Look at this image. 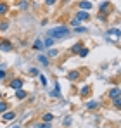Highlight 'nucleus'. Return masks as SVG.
<instances>
[{
  "instance_id": "6e6552de",
  "label": "nucleus",
  "mask_w": 121,
  "mask_h": 128,
  "mask_svg": "<svg viewBox=\"0 0 121 128\" xmlns=\"http://www.w3.org/2000/svg\"><path fill=\"white\" fill-rule=\"evenodd\" d=\"M5 121H9V120H12V118H16V112L14 111H7V112H4V116H2Z\"/></svg>"
},
{
  "instance_id": "4468645a",
  "label": "nucleus",
  "mask_w": 121,
  "mask_h": 128,
  "mask_svg": "<svg viewBox=\"0 0 121 128\" xmlns=\"http://www.w3.org/2000/svg\"><path fill=\"white\" fill-rule=\"evenodd\" d=\"M16 97H18L19 100H22V99L26 97V92H24V90H16Z\"/></svg>"
},
{
  "instance_id": "423d86ee",
  "label": "nucleus",
  "mask_w": 121,
  "mask_h": 128,
  "mask_svg": "<svg viewBox=\"0 0 121 128\" xmlns=\"http://www.w3.org/2000/svg\"><path fill=\"white\" fill-rule=\"evenodd\" d=\"M81 48H83V42H78V43H74V45L71 47V52H73V54H80Z\"/></svg>"
},
{
  "instance_id": "2eb2a0df",
  "label": "nucleus",
  "mask_w": 121,
  "mask_h": 128,
  "mask_svg": "<svg viewBox=\"0 0 121 128\" xmlns=\"http://www.w3.org/2000/svg\"><path fill=\"white\" fill-rule=\"evenodd\" d=\"M54 42H56V38H52V36H48V38L45 40V47H52V45H54Z\"/></svg>"
},
{
  "instance_id": "4be33fe9",
  "label": "nucleus",
  "mask_w": 121,
  "mask_h": 128,
  "mask_svg": "<svg viewBox=\"0 0 121 128\" xmlns=\"http://www.w3.org/2000/svg\"><path fill=\"white\" fill-rule=\"evenodd\" d=\"M57 56H59V52H57V50H54V48H52V50H48V57H57Z\"/></svg>"
},
{
  "instance_id": "1a4fd4ad",
  "label": "nucleus",
  "mask_w": 121,
  "mask_h": 128,
  "mask_svg": "<svg viewBox=\"0 0 121 128\" xmlns=\"http://www.w3.org/2000/svg\"><path fill=\"white\" fill-rule=\"evenodd\" d=\"M7 12H9V5H7L5 2H0V16L7 14Z\"/></svg>"
},
{
  "instance_id": "412c9836",
  "label": "nucleus",
  "mask_w": 121,
  "mask_h": 128,
  "mask_svg": "<svg viewBox=\"0 0 121 128\" xmlns=\"http://www.w3.org/2000/svg\"><path fill=\"white\" fill-rule=\"evenodd\" d=\"M78 56H80V57H85V56H88V48H85V47H83V48L80 50V54H78Z\"/></svg>"
},
{
  "instance_id": "f03ea898",
  "label": "nucleus",
  "mask_w": 121,
  "mask_h": 128,
  "mask_svg": "<svg viewBox=\"0 0 121 128\" xmlns=\"http://www.w3.org/2000/svg\"><path fill=\"white\" fill-rule=\"evenodd\" d=\"M0 50H4V52L12 50V43L9 42V40H0Z\"/></svg>"
},
{
  "instance_id": "f8f14e48",
  "label": "nucleus",
  "mask_w": 121,
  "mask_h": 128,
  "mask_svg": "<svg viewBox=\"0 0 121 128\" xmlns=\"http://www.w3.org/2000/svg\"><path fill=\"white\" fill-rule=\"evenodd\" d=\"M33 47H35L36 50H42V48L45 47V43H42V40H35V43H33Z\"/></svg>"
},
{
  "instance_id": "a211bd4d",
  "label": "nucleus",
  "mask_w": 121,
  "mask_h": 128,
  "mask_svg": "<svg viewBox=\"0 0 121 128\" xmlns=\"http://www.w3.org/2000/svg\"><path fill=\"white\" fill-rule=\"evenodd\" d=\"M112 104H114V107H121V97H116V99H112Z\"/></svg>"
},
{
  "instance_id": "b1692460",
  "label": "nucleus",
  "mask_w": 121,
  "mask_h": 128,
  "mask_svg": "<svg viewBox=\"0 0 121 128\" xmlns=\"http://www.w3.org/2000/svg\"><path fill=\"white\" fill-rule=\"evenodd\" d=\"M30 74H31V76H36V74H38V69H36V68H31V69H30Z\"/></svg>"
},
{
  "instance_id": "f257e3e1",
  "label": "nucleus",
  "mask_w": 121,
  "mask_h": 128,
  "mask_svg": "<svg viewBox=\"0 0 121 128\" xmlns=\"http://www.w3.org/2000/svg\"><path fill=\"white\" fill-rule=\"evenodd\" d=\"M69 33H71V30H69L68 26H57V28H54V30L48 31V36L59 40V38H66V36H69Z\"/></svg>"
},
{
  "instance_id": "0eeeda50",
  "label": "nucleus",
  "mask_w": 121,
  "mask_h": 128,
  "mask_svg": "<svg viewBox=\"0 0 121 128\" xmlns=\"http://www.w3.org/2000/svg\"><path fill=\"white\" fill-rule=\"evenodd\" d=\"M76 19H88V12H86V10H83V9H81V10H78V12H76Z\"/></svg>"
},
{
  "instance_id": "aec40b11",
  "label": "nucleus",
  "mask_w": 121,
  "mask_h": 128,
  "mask_svg": "<svg viewBox=\"0 0 121 128\" xmlns=\"http://www.w3.org/2000/svg\"><path fill=\"white\" fill-rule=\"evenodd\" d=\"M0 30H2V31H5V30H9V22H7V21L0 22Z\"/></svg>"
},
{
  "instance_id": "39448f33",
  "label": "nucleus",
  "mask_w": 121,
  "mask_h": 128,
  "mask_svg": "<svg viewBox=\"0 0 121 128\" xmlns=\"http://www.w3.org/2000/svg\"><path fill=\"white\" fill-rule=\"evenodd\" d=\"M78 76H80L78 71H69V73H68V80H69V82H76Z\"/></svg>"
},
{
  "instance_id": "393cba45",
  "label": "nucleus",
  "mask_w": 121,
  "mask_h": 128,
  "mask_svg": "<svg viewBox=\"0 0 121 128\" xmlns=\"http://www.w3.org/2000/svg\"><path fill=\"white\" fill-rule=\"evenodd\" d=\"M40 82H42V85H43V86L47 85V78H45L43 74H40Z\"/></svg>"
},
{
  "instance_id": "9d476101",
  "label": "nucleus",
  "mask_w": 121,
  "mask_h": 128,
  "mask_svg": "<svg viewBox=\"0 0 121 128\" xmlns=\"http://www.w3.org/2000/svg\"><path fill=\"white\" fill-rule=\"evenodd\" d=\"M120 95H121L120 88H112V90L109 92V97H111V99H116V97H120Z\"/></svg>"
},
{
  "instance_id": "c85d7f7f",
  "label": "nucleus",
  "mask_w": 121,
  "mask_h": 128,
  "mask_svg": "<svg viewBox=\"0 0 121 128\" xmlns=\"http://www.w3.org/2000/svg\"><path fill=\"white\" fill-rule=\"evenodd\" d=\"M56 2H57V0H45V4H47V5H54Z\"/></svg>"
},
{
  "instance_id": "dca6fc26",
  "label": "nucleus",
  "mask_w": 121,
  "mask_h": 128,
  "mask_svg": "<svg viewBox=\"0 0 121 128\" xmlns=\"http://www.w3.org/2000/svg\"><path fill=\"white\" fill-rule=\"evenodd\" d=\"M35 128H52L48 125V121H45V123H38V125H35Z\"/></svg>"
},
{
  "instance_id": "ddd939ff",
  "label": "nucleus",
  "mask_w": 121,
  "mask_h": 128,
  "mask_svg": "<svg viewBox=\"0 0 121 128\" xmlns=\"http://www.w3.org/2000/svg\"><path fill=\"white\" fill-rule=\"evenodd\" d=\"M7 109H9V104L7 102H0V114L7 112Z\"/></svg>"
},
{
  "instance_id": "bb28decb",
  "label": "nucleus",
  "mask_w": 121,
  "mask_h": 128,
  "mask_svg": "<svg viewBox=\"0 0 121 128\" xmlns=\"http://www.w3.org/2000/svg\"><path fill=\"white\" fill-rule=\"evenodd\" d=\"M74 31H76V33H83V31H86V28H81V26H78Z\"/></svg>"
},
{
  "instance_id": "2f4dec72",
  "label": "nucleus",
  "mask_w": 121,
  "mask_h": 128,
  "mask_svg": "<svg viewBox=\"0 0 121 128\" xmlns=\"http://www.w3.org/2000/svg\"><path fill=\"white\" fill-rule=\"evenodd\" d=\"M12 128H19V126H18V125H16V126H12Z\"/></svg>"
},
{
  "instance_id": "7c9ffc66",
  "label": "nucleus",
  "mask_w": 121,
  "mask_h": 128,
  "mask_svg": "<svg viewBox=\"0 0 121 128\" xmlns=\"http://www.w3.org/2000/svg\"><path fill=\"white\" fill-rule=\"evenodd\" d=\"M5 78V71H0V80H4Z\"/></svg>"
},
{
  "instance_id": "f3484780",
  "label": "nucleus",
  "mask_w": 121,
  "mask_h": 128,
  "mask_svg": "<svg viewBox=\"0 0 121 128\" xmlns=\"http://www.w3.org/2000/svg\"><path fill=\"white\" fill-rule=\"evenodd\" d=\"M81 95H83V97H85V95H88V94H90V86H83V88H81V92H80Z\"/></svg>"
},
{
  "instance_id": "5701e85b",
  "label": "nucleus",
  "mask_w": 121,
  "mask_h": 128,
  "mask_svg": "<svg viewBox=\"0 0 121 128\" xmlns=\"http://www.w3.org/2000/svg\"><path fill=\"white\" fill-rule=\"evenodd\" d=\"M52 118H54V116H52L50 112H47V114L43 116V121H52Z\"/></svg>"
},
{
  "instance_id": "cd10ccee",
  "label": "nucleus",
  "mask_w": 121,
  "mask_h": 128,
  "mask_svg": "<svg viewBox=\"0 0 121 128\" xmlns=\"http://www.w3.org/2000/svg\"><path fill=\"white\" fill-rule=\"evenodd\" d=\"M69 123H71V118H69V116H68V118H66V120H64V126H69Z\"/></svg>"
},
{
  "instance_id": "c756f323",
  "label": "nucleus",
  "mask_w": 121,
  "mask_h": 128,
  "mask_svg": "<svg viewBox=\"0 0 121 128\" xmlns=\"http://www.w3.org/2000/svg\"><path fill=\"white\" fill-rule=\"evenodd\" d=\"M78 22H80V19H76V18H74V19L71 21V24H73V26H78Z\"/></svg>"
},
{
  "instance_id": "20e7f679",
  "label": "nucleus",
  "mask_w": 121,
  "mask_h": 128,
  "mask_svg": "<svg viewBox=\"0 0 121 128\" xmlns=\"http://www.w3.org/2000/svg\"><path fill=\"white\" fill-rule=\"evenodd\" d=\"M10 86H12L14 90H21V86H22V80H21V78H14V80L10 82Z\"/></svg>"
},
{
  "instance_id": "9b49d317",
  "label": "nucleus",
  "mask_w": 121,
  "mask_h": 128,
  "mask_svg": "<svg viewBox=\"0 0 121 128\" xmlns=\"http://www.w3.org/2000/svg\"><path fill=\"white\" fill-rule=\"evenodd\" d=\"M80 7L83 9V10H90V9H92V4H90V2H85V0H83V2L80 4Z\"/></svg>"
},
{
  "instance_id": "473e14b6",
  "label": "nucleus",
  "mask_w": 121,
  "mask_h": 128,
  "mask_svg": "<svg viewBox=\"0 0 121 128\" xmlns=\"http://www.w3.org/2000/svg\"><path fill=\"white\" fill-rule=\"evenodd\" d=\"M0 99H2V94H0Z\"/></svg>"
},
{
  "instance_id": "7ed1b4c3",
  "label": "nucleus",
  "mask_w": 121,
  "mask_h": 128,
  "mask_svg": "<svg viewBox=\"0 0 121 128\" xmlns=\"http://www.w3.org/2000/svg\"><path fill=\"white\" fill-rule=\"evenodd\" d=\"M109 9H112V5H111V2H104V4H102L100 7H99V10H100V14H104V16L107 14V10H109Z\"/></svg>"
},
{
  "instance_id": "72a5a7b5",
  "label": "nucleus",
  "mask_w": 121,
  "mask_h": 128,
  "mask_svg": "<svg viewBox=\"0 0 121 128\" xmlns=\"http://www.w3.org/2000/svg\"><path fill=\"white\" fill-rule=\"evenodd\" d=\"M107 128H112V126H107Z\"/></svg>"
},
{
  "instance_id": "a878e982",
  "label": "nucleus",
  "mask_w": 121,
  "mask_h": 128,
  "mask_svg": "<svg viewBox=\"0 0 121 128\" xmlns=\"http://www.w3.org/2000/svg\"><path fill=\"white\" fill-rule=\"evenodd\" d=\"M86 107H88V109H94V107H97V102H88Z\"/></svg>"
},
{
  "instance_id": "6ab92c4d",
  "label": "nucleus",
  "mask_w": 121,
  "mask_h": 128,
  "mask_svg": "<svg viewBox=\"0 0 121 128\" xmlns=\"http://www.w3.org/2000/svg\"><path fill=\"white\" fill-rule=\"evenodd\" d=\"M38 61H40L42 64H45V66H47V64H48V59H47V57H45V56H38Z\"/></svg>"
}]
</instances>
